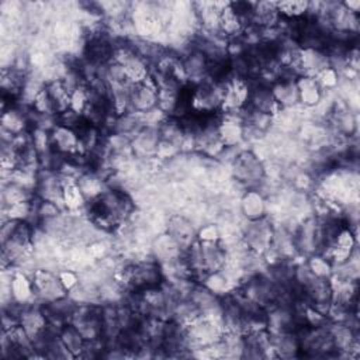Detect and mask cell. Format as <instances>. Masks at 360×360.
<instances>
[{"label": "cell", "instance_id": "6da1fadb", "mask_svg": "<svg viewBox=\"0 0 360 360\" xmlns=\"http://www.w3.org/2000/svg\"><path fill=\"white\" fill-rule=\"evenodd\" d=\"M31 283L34 294L46 302H52L65 297L66 287L56 276H53L49 271H35Z\"/></svg>", "mask_w": 360, "mask_h": 360}, {"label": "cell", "instance_id": "7a4b0ae2", "mask_svg": "<svg viewBox=\"0 0 360 360\" xmlns=\"http://www.w3.org/2000/svg\"><path fill=\"white\" fill-rule=\"evenodd\" d=\"M233 174L239 181L253 184L262 180L264 169L252 152H240L233 159Z\"/></svg>", "mask_w": 360, "mask_h": 360}, {"label": "cell", "instance_id": "3957f363", "mask_svg": "<svg viewBox=\"0 0 360 360\" xmlns=\"http://www.w3.org/2000/svg\"><path fill=\"white\" fill-rule=\"evenodd\" d=\"M129 107L136 112H149L158 107V87L146 80L132 84L129 90Z\"/></svg>", "mask_w": 360, "mask_h": 360}, {"label": "cell", "instance_id": "277c9868", "mask_svg": "<svg viewBox=\"0 0 360 360\" xmlns=\"http://www.w3.org/2000/svg\"><path fill=\"white\" fill-rule=\"evenodd\" d=\"M49 142L51 148L60 155H73L80 149V139L76 131L60 124L53 125L49 134Z\"/></svg>", "mask_w": 360, "mask_h": 360}, {"label": "cell", "instance_id": "5b68a950", "mask_svg": "<svg viewBox=\"0 0 360 360\" xmlns=\"http://www.w3.org/2000/svg\"><path fill=\"white\" fill-rule=\"evenodd\" d=\"M271 236H273V232L270 225L264 219L257 218V219H252V225L248 226L245 238H246V245L252 250L262 253L270 248Z\"/></svg>", "mask_w": 360, "mask_h": 360}, {"label": "cell", "instance_id": "8992f818", "mask_svg": "<svg viewBox=\"0 0 360 360\" xmlns=\"http://www.w3.org/2000/svg\"><path fill=\"white\" fill-rule=\"evenodd\" d=\"M270 89L277 104L288 107L300 101L298 84L297 80H292V77H280Z\"/></svg>", "mask_w": 360, "mask_h": 360}, {"label": "cell", "instance_id": "52a82bcc", "mask_svg": "<svg viewBox=\"0 0 360 360\" xmlns=\"http://www.w3.org/2000/svg\"><path fill=\"white\" fill-rule=\"evenodd\" d=\"M159 141H160L159 129L146 127L136 132L134 142H132V148L138 155H149V153L158 150Z\"/></svg>", "mask_w": 360, "mask_h": 360}, {"label": "cell", "instance_id": "ba28073f", "mask_svg": "<svg viewBox=\"0 0 360 360\" xmlns=\"http://www.w3.org/2000/svg\"><path fill=\"white\" fill-rule=\"evenodd\" d=\"M59 338L65 347L72 353V356H79L82 352H84L86 347V340L82 336V333L76 329L75 325L72 323H63L59 330Z\"/></svg>", "mask_w": 360, "mask_h": 360}, {"label": "cell", "instance_id": "9c48e42d", "mask_svg": "<svg viewBox=\"0 0 360 360\" xmlns=\"http://www.w3.org/2000/svg\"><path fill=\"white\" fill-rule=\"evenodd\" d=\"M170 236L180 245V248L188 249L194 243V231L188 221L181 217H176L170 219L169 225Z\"/></svg>", "mask_w": 360, "mask_h": 360}, {"label": "cell", "instance_id": "30bf717a", "mask_svg": "<svg viewBox=\"0 0 360 360\" xmlns=\"http://www.w3.org/2000/svg\"><path fill=\"white\" fill-rule=\"evenodd\" d=\"M277 13L287 20H298L305 17L309 10V3L307 1H281L276 3Z\"/></svg>", "mask_w": 360, "mask_h": 360}, {"label": "cell", "instance_id": "8fae6325", "mask_svg": "<svg viewBox=\"0 0 360 360\" xmlns=\"http://www.w3.org/2000/svg\"><path fill=\"white\" fill-rule=\"evenodd\" d=\"M243 210H245L246 215H249L252 219L260 218L263 214V210H264V204H263L260 195L256 193L246 194V197L243 200Z\"/></svg>", "mask_w": 360, "mask_h": 360}]
</instances>
